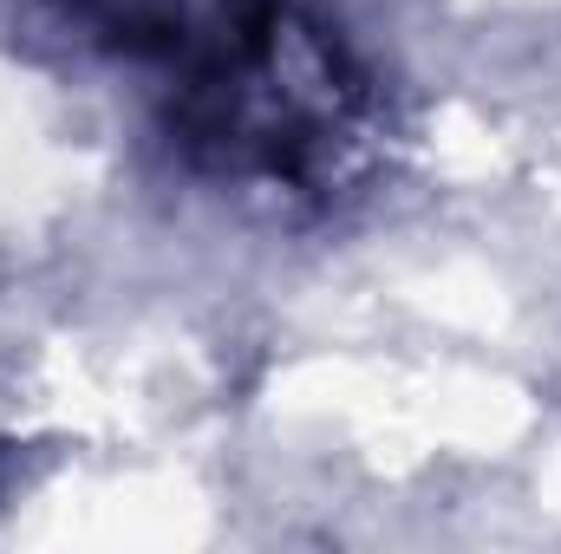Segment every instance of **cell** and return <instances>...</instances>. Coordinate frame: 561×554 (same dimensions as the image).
I'll return each mask as SVG.
<instances>
[{
    "mask_svg": "<svg viewBox=\"0 0 561 554\" xmlns=\"http://www.w3.org/2000/svg\"><path fill=\"white\" fill-rule=\"evenodd\" d=\"M85 20L163 66V131L196 176L327 196L366 143L373 92L300 0H85Z\"/></svg>",
    "mask_w": 561,
    "mask_h": 554,
    "instance_id": "cell-1",
    "label": "cell"
}]
</instances>
